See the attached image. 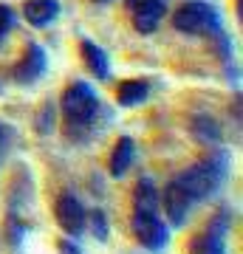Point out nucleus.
Wrapping results in <instances>:
<instances>
[{
    "instance_id": "f3484780",
    "label": "nucleus",
    "mask_w": 243,
    "mask_h": 254,
    "mask_svg": "<svg viewBox=\"0 0 243 254\" xmlns=\"http://www.w3.org/2000/svg\"><path fill=\"white\" fill-rule=\"evenodd\" d=\"M93 235L99 237V240L108 237V223H105V215L102 212H93Z\"/></svg>"
},
{
    "instance_id": "6ab92c4d",
    "label": "nucleus",
    "mask_w": 243,
    "mask_h": 254,
    "mask_svg": "<svg viewBox=\"0 0 243 254\" xmlns=\"http://www.w3.org/2000/svg\"><path fill=\"white\" fill-rule=\"evenodd\" d=\"M57 249H60V254H82L80 249L71 243V240H60V243H57Z\"/></svg>"
},
{
    "instance_id": "f8f14e48",
    "label": "nucleus",
    "mask_w": 243,
    "mask_h": 254,
    "mask_svg": "<svg viewBox=\"0 0 243 254\" xmlns=\"http://www.w3.org/2000/svg\"><path fill=\"white\" fill-rule=\"evenodd\" d=\"M147 93H150V88H147V82L142 79H127L119 85L116 91V99L122 108H133V105H142L144 99H147Z\"/></svg>"
},
{
    "instance_id": "2eb2a0df",
    "label": "nucleus",
    "mask_w": 243,
    "mask_h": 254,
    "mask_svg": "<svg viewBox=\"0 0 243 254\" xmlns=\"http://www.w3.org/2000/svg\"><path fill=\"white\" fill-rule=\"evenodd\" d=\"M192 130H195V136L204 138V141H218V136H221L218 125L212 122V119H207V116H198V119H195Z\"/></svg>"
},
{
    "instance_id": "0eeeda50",
    "label": "nucleus",
    "mask_w": 243,
    "mask_h": 254,
    "mask_svg": "<svg viewBox=\"0 0 243 254\" xmlns=\"http://www.w3.org/2000/svg\"><path fill=\"white\" fill-rule=\"evenodd\" d=\"M189 206H192V198L172 181L170 187L164 190V212H167V218H170L172 226H181V223L187 220Z\"/></svg>"
},
{
    "instance_id": "6e6552de",
    "label": "nucleus",
    "mask_w": 243,
    "mask_h": 254,
    "mask_svg": "<svg viewBox=\"0 0 243 254\" xmlns=\"http://www.w3.org/2000/svg\"><path fill=\"white\" fill-rule=\"evenodd\" d=\"M45 71V54L40 46H28L26 57L17 63V68H14V79L23 82V85H28V82L40 79V73Z\"/></svg>"
},
{
    "instance_id": "20e7f679",
    "label": "nucleus",
    "mask_w": 243,
    "mask_h": 254,
    "mask_svg": "<svg viewBox=\"0 0 243 254\" xmlns=\"http://www.w3.org/2000/svg\"><path fill=\"white\" fill-rule=\"evenodd\" d=\"M133 235L142 240V246L153 249V252L164 249V246H167V240H170L167 226H164L156 215H139V212L133 215Z\"/></svg>"
},
{
    "instance_id": "aec40b11",
    "label": "nucleus",
    "mask_w": 243,
    "mask_h": 254,
    "mask_svg": "<svg viewBox=\"0 0 243 254\" xmlns=\"http://www.w3.org/2000/svg\"><path fill=\"white\" fill-rule=\"evenodd\" d=\"M142 3H150V0H127V6H130V11H133L136 6H142Z\"/></svg>"
},
{
    "instance_id": "a211bd4d",
    "label": "nucleus",
    "mask_w": 243,
    "mask_h": 254,
    "mask_svg": "<svg viewBox=\"0 0 243 254\" xmlns=\"http://www.w3.org/2000/svg\"><path fill=\"white\" fill-rule=\"evenodd\" d=\"M9 28H11V9L9 6H0V40L9 34Z\"/></svg>"
},
{
    "instance_id": "1a4fd4ad",
    "label": "nucleus",
    "mask_w": 243,
    "mask_h": 254,
    "mask_svg": "<svg viewBox=\"0 0 243 254\" xmlns=\"http://www.w3.org/2000/svg\"><path fill=\"white\" fill-rule=\"evenodd\" d=\"M162 17H164V0H150V3H142V6L133 9V26L142 34H153L162 23Z\"/></svg>"
},
{
    "instance_id": "f03ea898",
    "label": "nucleus",
    "mask_w": 243,
    "mask_h": 254,
    "mask_svg": "<svg viewBox=\"0 0 243 254\" xmlns=\"http://www.w3.org/2000/svg\"><path fill=\"white\" fill-rule=\"evenodd\" d=\"M172 26L184 34H215L221 28V20H218V11L207 3H187L175 11Z\"/></svg>"
},
{
    "instance_id": "39448f33",
    "label": "nucleus",
    "mask_w": 243,
    "mask_h": 254,
    "mask_svg": "<svg viewBox=\"0 0 243 254\" xmlns=\"http://www.w3.org/2000/svg\"><path fill=\"white\" fill-rule=\"evenodd\" d=\"M224 232H226V218L221 215V218L212 220V226L204 235H195L189 240V254H226Z\"/></svg>"
},
{
    "instance_id": "412c9836",
    "label": "nucleus",
    "mask_w": 243,
    "mask_h": 254,
    "mask_svg": "<svg viewBox=\"0 0 243 254\" xmlns=\"http://www.w3.org/2000/svg\"><path fill=\"white\" fill-rule=\"evenodd\" d=\"M96 3H110V0H96Z\"/></svg>"
},
{
    "instance_id": "7ed1b4c3",
    "label": "nucleus",
    "mask_w": 243,
    "mask_h": 254,
    "mask_svg": "<svg viewBox=\"0 0 243 254\" xmlns=\"http://www.w3.org/2000/svg\"><path fill=\"white\" fill-rule=\"evenodd\" d=\"M63 110L71 125H88V122H93L96 110H99V99L90 91V85L74 82L71 88L63 93Z\"/></svg>"
},
{
    "instance_id": "9d476101",
    "label": "nucleus",
    "mask_w": 243,
    "mask_h": 254,
    "mask_svg": "<svg viewBox=\"0 0 243 254\" xmlns=\"http://www.w3.org/2000/svg\"><path fill=\"white\" fill-rule=\"evenodd\" d=\"M23 11H26V20L31 26H48L60 14V3L57 0H28Z\"/></svg>"
},
{
    "instance_id": "ddd939ff",
    "label": "nucleus",
    "mask_w": 243,
    "mask_h": 254,
    "mask_svg": "<svg viewBox=\"0 0 243 254\" xmlns=\"http://www.w3.org/2000/svg\"><path fill=\"white\" fill-rule=\"evenodd\" d=\"M133 206L139 215H156V209H159V192L150 181H139L133 192Z\"/></svg>"
},
{
    "instance_id": "4468645a",
    "label": "nucleus",
    "mask_w": 243,
    "mask_h": 254,
    "mask_svg": "<svg viewBox=\"0 0 243 254\" xmlns=\"http://www.w3.org/2000/svg\"><path fill=\"white\" fill-rule=\"evenodd\" d=\"M133 164V141L130 138H119V144L113 147V155H110V175H125L127 167Z\"/></svg>"
},
{
    "instance_id": "423d86ee",
    "label": "nucleus",
    "mask_w": 243,
    "mask_h": 254,
    "mask_svg": "<svg viewBox=\"0 0 243 254\" xmlns=\"http://www.w3.org/2000/svg\"><path fill=\"white\" fill-rule=\"evenodd\" d=\"M54 212H57V223L68 235H80L82 229H85V209H82V203L74 195H60Z\"/></svg>"
},
{
    "instance_id": "9b49d317",
    "label": "nucleus",
    "mask_w": 243,
    "mask_h": 254,
    "mask_svg": "<svg viewBox=\"0 0 243 254\" xmlns=\"http://www.w3.org/2000/svg\"><path fill=\"white\" fill-rule=\"evenodd\" d=\"M82 60H85V65L90 68V73H93V76H99V79H108V73H110L108 57H105V51H102L96 43H90V40H82Z\"/></svg>"
},
{
    "instance_id": "f257e3e1",
    "label": "nucleus",
    "mask_w": 243,
    "mask_h": 254,
    "mask_svg": "<svg viewBox=\"0 0 243 254\" xmlns=\"http://www.w3.org/2000/svg\"><path fill=\"white\" fill-rule=\"evenodd\" d=\"M224 178V164L221 161H204V164H195L175 178L181 190L187 192L192 200H201V198H209L212 192L218 190V184Z\"/></svg>"
},
{
    "instance_id": "dca6fc26",
    "label": "nucleus",
    "mask_w": 243,
    "mask_h": 254,
    "mask_svg": "<svg viewBox=\"0 0 243 254\" xmlns=\"http://www.w3.org/2000/svg\"><path fill=\"white\" fill-rule=\"evenodd\" d=\"M51 127H54V108L45 105L43 113H40V122H37V130H40V133H48Z\"/></svg>"
}]
</instances>
